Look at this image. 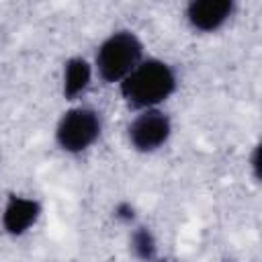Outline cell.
Masks as SVG:
<instances>
[{
	"label": "cell",
	"instance_id": "1",
	"mask_svg": "<svg viewBox=\"0 0 262 262\" xmlns=\"http://www.w3.org/2000/svg\"><path fill=\"white\" fill-rule=\"evenodd\" d=\"M178 88L176 70L160 59V57H145L121 84L119 92L125 104L133 111H147L160 108Z\"/></svg>",
	"mask_w": 262,
	"mask_h": 262
},
{
	"label": "cell",
	"instance_id": "2",
	"mask_svg": "<svg viewBox=\"0 0 262 262\" xmlns=\"http://www.w3.org/2000/svg\"><path fill=\"white\" fill-rule=\"evenodd\" d=\"M143 59L145 49L137 33L129 29H119L104 37L102 43L96 47L92 68L104 84L119 86Z\"/></svg>",
	"mask_w": 262,
	"mask_h": 262
},
{
	"label": "cell",
	"instance_id": "3",
	"mask_svg": "<svg viewBox=\"0 0 262 262\" xmlns=\"http://www.w3.org/2000/svg\"><path fill=\"white\" fill-rule=\"evenodd\" d=\"M102 133V117L92 106H72L68 108L55 125V143L66 154H82L90 149Z\"/></svg>",
	"mask_w": 262,
	"mask_h": 262
},
{
	"label": "cell",
	"instance_id": "4",
	"mask_svg": "<svg viewBox=\"0 0 262 262\" xmlns=\"http://www.w3.org/2000/svg\"><path fill=\"white\" fill-rule=\"evenodd\" d=\"M172 137V119L162 108L139 111L127 125V141L139 154L162 149Z\"/></svg>",
	"mask_w": 262,
	"mask_h": 262
},
{
	"label": "cell",
	"instance_id": "5",
	"mask_svg": "<svg viewBox=\"0 0 262 262\" xmlns=\"http://www.w3.org/2000/svg\"><path fill=\"white\" fill-rule=\"evenodd\" d=\"M43 207L35 196H27V194H8L4 207H2V229L4 233L12 235V237H20L25 233H29L37 221L41 219Z\"/></svg>",
	"mask_w": 262,
	"mask_h": 262
},
{
	"label": "cell",
	"instance_id": "6",
	"mask_svg": "<svg viewBox=\"0 0 262 262\" xmlns=\"http://www.w3.org/2000/svg\"><path fill=\"white\" fill-rule=\"evenodd\" d=\"M235 12L233 0H190L184 8V18L192 31L215 33Z\"/></svg>",
	"mask_w": 262,
	"mask_h": 262
},
{
	"label": "cell",
	"instance_id": "7",
	"mask_svg": "<svg viewBox=\"0 0 262 262\" xmlns=\"http://www.w3.org/2000/svg\"><path fill=\"white\" fill-rule=\"evenodd\" d=\"M92 76H94V68L86 57H82V55L70 57L61 70V94H63V98L66 100L80 98L90 88Z\"/></svg>",
	"mask_w": 262,
	"mask_h": 262
},
{
	"label": "cell",
	"instance_id": "8",
	"mask_svg": "<svg viewBox=\"0 0 262 262\" xmlns=\"http://www.w3.org/2000/svg\"><path fill=\"white\" fill-rule=\"evenodd\" d=\"M129 248L137 260H143V262L156 260L158 242H156V235L151 233L149 227H143V225L133 227L131 237H129Z\"/></svg>",
	"mask_w": 262,
	"mask_h": 262
},
{
	"label": "cell",
	"instance_id": "9",
	"mask_svg": "<svg viewBox=\"0 0 262 262\" xmlns=\"http://www.w3.org/2000/svg\"><path fill=\"white\" fill-rule=\"evenodd\" d=\"M115 217L121 219V221H125V223H133L135 211H133V207L129 203H119L117 209H115Z\"/></svg>",
	"mask_w": 262,
	"mask_h": 262
},
{
	"label": "cell",
	"instance_id": "10",
	"mask_svg": "<svg viewBox=\"0 0 262 262\" xmlns=\"http://www.w3.org/2000/svg\"><path fill=\"white\" fill-rule=\"evenodd\" d=\"M151 262H164V260H151Z\"/></svg>",
	"mask_w": 262,
	"mask_h": 262
}]
</instances>
